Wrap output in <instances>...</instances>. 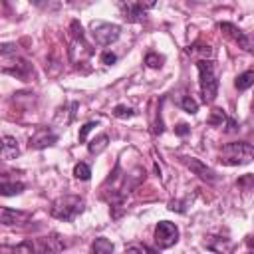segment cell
Returning a JSON list of instances; mask_svg holds the SVG:
<instances>
[{"mask_svg":"<svg viewBox=\"0 0 254 254\" xmlns=\"http://www.w3.org/2000/svg\"><path fill=\"white\" fill-rule=\"evenodd\" d=\"M252 145L246 141H236V143H228L222 147L220 153V161L224 165H248L252 161Z\"/></svg>","mask_w":254,"mask_h":254,"instance_id":"cell-1","label":"cell"},{"mask_svg":"<svg viewBox=\"0 0 254 254\" xmlns=\"http://www.w3.org/2000/svg\"><path fill=\"white\" fill-rule=\"evenodd\" d=\"M196 67H198V75H200V93H202V99L206 103H210L216 97V91H218V79L214 75V67L206 60H200L196 64Z\"/></svg>","mask_w":254,"mask_h":254,"instance_id":"cell-2","label":"cell"},{"mask_svg":"<svg viewBox=\"0 0 254 254\" xmlns=\"http://www.w3.org/2000/svg\"><path fill=\"white\" fill-rule=\"evenodd\" d=\"M81 210H83V198L71 194L62 196L52 204V216L60 220H73Z\"/></svg>","mask_w":254,"mask_h":254,"instance_id":"cell-3","label":"cell"},{"mask_svg":"<svg viewBox=\"0 0 254 254\" xmlns=\"http://www.w3.org/2000/svg\"><path fill=\"white\" fill-rule=\"evenodd\" d=\"M91 34H93V40L99 46H109L119 38L121 28L117 24H109V22H93L91 24Z\"/></svg>","mask_w":254,"mask_h":254,"instance_id":"cell-4","label":"cell"},{"mask_svg":"<svg viewBox=\"0 0 254 254\" xmlns=\"http://www.w3.org/2000/svg\"><path fill=\"white\" fill-rule=\"evenodd\" d=\"M179 240V228L169 222V220H161L155 226V242L159 248H169Z\"/></svg>","mask_w":254,"mask_h":254,"instance_id":"cell-5","label":"cell"},{"mask_svg":"<svg viewBox=\"0 0 254 254\" xmlns=\"http://www.w3.org/2000/svg\"><path fill=\"white\" fill-rule=\"evenodd\" d=\"M26 218H28L26 212H20V210H12V208H4V206H0V224H4V226L22 224Z\"/></svg>","mask_w":254,"mask_h":254,"instance_id":"cell-6","label":"cell"},{"mask_svg":"<svg viewBox=\"0 0 254 254\" xmlns=\"http://www.w3.org/2000/svg\"><path fill=\"white\" fill-rule=\"evenodd\" d=\"M56 139H58V137H56L52 131H48V129H40V131H36V133L30 137V147L44 149V147H48V145H54Z\"/></svg>","mask_w":254,"mask_h":254,"instance_id":"cell-7","label":"cell"},{"mask_svg":"<svg viewBox=\"0 0 254 254\" xmlns=\"http://www.w3.org/2000/svg\"><path fill=\"white\" fill-rule=\"evenodd\" d=\"M220 30L222 32H226L234 42H238L244 50H250V40L244 36V32L240 30V28H236L234 24H228V22H224V24H220Z\"/></svg>","mask_w":254,"mask_h":254,"instance_id":"cell-8","label":"cell"},{"mask_svg":"<svg viewBox=\"0 0 254 254\" xmlns=\"http://www.w3.org/2000/svg\"><path fill=\"white\" fill-rule=\"evenodd\" d=\"M187 165L190 167V171H194L200 179H206V181H214V173H212V169H208V167H204L200 161H196V159H189L187 161Z\"/></svg>","mask_w":254,"mask_h":254,"instance_id":"cell-9","label":"cell"},{"mask_svg":"<svg viewBox=\"0 0 254 254\" xmlns=\"http://www.w3.org/2000/svg\"><path fill=\"white\" fill-rule=\"evenodd\" d=\"M0 155L6 157V159H14L18 155V145H16L14 137H2V151H0Z\"/></svg>","mask_w":254,"mask_h":254,"instance_id":"cell-10","label":"cell"},{"mask_svg":"<svg viewBox=\"0 0 254 254\" xmlns=\"http://www.w3.org/2000/svg\"><path fill=\"white\" fill-rule=\"evenodd\" d=\"M24 190V185L22 183H16V181H10V183H0V194H18Z\"/></svg>","mask_w":254,"mask_h":254,"instance_id":"cell-11","label":"cell"},{"mask_svg":"<svg viewBox=\"0 0 254 254\" xmlns=\"http://www.w3.org/2000/svg\"><path fill=\"white\" fill-rule=\"evenodd\" d=\"M91 250L95 254H107V252H113V244L107 240V238H97L91 246Z\"/></svg>","mask_w":254,"mask_h":254,"instance_id":"cell-12","label":"cell"},{"mask_svg":"<svg viewBox=\"0 0 254 254\" xmlns=\"http://www.w3.org/2000/svg\"><path fill=\"white\" fill-rule=\"evenodd\" d=\"M107 141H109V137L107 135H99L97 139H93L91 143H89V153H93V155H99L105 147H107Z\"/></svg>","mask_w":254,"mask_h":254,"instance_id":"cell-13","label":"cell"},{"mask_svg":"<svg viewBox=\"0 0 254 254\" xmlns=\"http://www.w3.org/2000/svg\"><path fill=\"white\" fill-rule=\"evenodd\" d=\"M252 81H254V71L248 69V71H244V73L238 75V79H236V87H238V89H248V87L252 85Z\"/></svg>","mask_w":254,"mask_h":254,"instance_id":"cell-14","label":"cell"},{"mask_svg":"<svg viewBox=\"0 0 254 254\" xmlns=\"http://www.w3.org/2000/svg\"><path fill=\"white\" fill-rule=\"evenodd\" d=\"M179 105L187 111V113H196V109H198V103L190 97V95H185V97H181V101H179Z\"/></svg>","mask_w":254,"mask_h":254,"instance_id":"cell-15","label":"cell"},{"mask_svg":"<svg viewBox=\"0 0 254 254\" xmlns=\"http://www.w3.org/2000/svg\"><path fill=\"white\" fill-rule=\"evenodd\" d=\"M73 175H75L77 179H81V181H87V179L91 177V169H89L85 163H77V165L73 167Z\"/></svg>","mask_w":254,"mask_h":254,"instance_id":"cell-16","label":"cell"},{"mask_svg":"<svg viewBox=\"0 0 254 254\" xmlns=\"http://www.w3.org/2000/svg\"><path fill=\"white\" fill-rule=\"evenodd\" d=\"M113 115L115 117H131L133 115V109L131 107H125V105H117L113 109Z\"/></svg>","mask_w":254,"mask_h":254,"instance_id":"cell-17","label":"cell"},{"mask_svg":"<svg viewBox=\"0 0 254 254\" xmlns=\"http://www.w3.org/2000/svg\"><path fill=\"white\" fill-rule=\"evenodd\" d=\"M224 119H226V117H224L222 109H214V113H212V117L208 119V123H210V125H218V123L222 125V121H224Z\"/></svg>","mask_w":254,"mask_h":254,"instance_id":"cell-18","label":"cell"},{"mask_svg":"<svg viewBox=\"0 0 254 254\" xmlns=\"http://www.w3.org/2000/svg\"><path fill=\"white\" fill-rule=\"evenodd\" d=\"M95 125H97V123H93V121L85 123V125L81 127V131H79V141H85V139H87V133H89V131H91Z\"/></svg>","mask_w":254,"mask_h":254,"instance_id":"cell-19","label":"cell"},{"mask_svg":"<svg viewBox=\"0 0 254 254\" xmlns=\"http://www.w3.org/2000/svg\"><path fill=\"white\" fill-rule=\"evenodd\" d=\"M145 62H147V65H151V67H159L161 62H163V58H159V56H155V54H149Z\"/></svg>","mask_w":254,"mask_h":254,"instance_id":"cell-20","label":"cell"},{"mask_svg":"<svg viewBox=\"0 0 254 254\" xmlns=\"http://www.w3.org/2000/svg\"><path fill=\"white\" fill-rule=\"evenodd\" d=\"M155 4H157V0H137L139 10H149V8H153Z\"/></svg>","mask_w":254,"mask_h":254,"instance_id":"cell-21","label":"cell"},{"mask_svg":"<svg viewBox=\"0 0 254 254\" xmlns=\"http://www.w3.org/2000/svg\"><path fill=\"white\" fill-rule=\"evenodd\" d=\"M127 250L129 252H151V248L147 246H127Z\"/></svg>","mask_w":254,"mask_h":254,"instance_id":"cell-22","label":"cell"},{"mask_svg":"<svg viewBox=\"0 0 254 254\" xmlns=\"http://www.w3.org/2000/svg\"><path fill=\"white\" fill-rule=\"evenodd\" d=\"M0 52H2V54H14V52H16V48H14L12 44H4V46L0 48Z\"/></svg>","mask_w":254,"mask_h":254,"instance_id":"cell-23","label":"cell"},{"mask_svg":"<svg viewBox=\"0 0 254 254\" xmlns=\"http://www.w3.org/2000/svg\"><path fill=\"white\" fill-rule=\"evenodd\" d=\"M101 60H103L105 64H113V62H115V56H113V54H109V52H105Z\"/></svg>","mask_w":254,"mask_h":254,"instance_id":"cell-24","label":"cell"},{"mask_svg":"<svg viewBox=\"0 0 254 254\" xmlns=\"http://www.w3.org/2000/svg\"><path fill=\"white\" fill-rule=\"evenodd\" d=\"M177 133H179V135H187V133H189V127H187V125H179V127H177Z\"/></svg>","mask_w":254,"mask_h":254,"instance_id":"cell-25","label":"cell"},{"mask_svg":"<svg viewBox=\"0 0 254 254\" xmlns=\"http://www.w3.org/2000/svg\"><path fill=\"white\" fill-rule=\"evenodd\" d=\"M14 250H34V246H32V244H20V246H16Z\"/></svg>","mask_w":254,"mask_h":254,"instance_id":"cell-26","label":"cell"},{"mask_svg":"<svg viewBox=\"0 0 254 254\" xmlns=\"http://www.w3.org/2000/svg\"><path fill=\"white\" fill-rule=\"evenodd\" d=\"M32 2H34V4H42V0H32Z\"/></svg>","mask_w":254,"mask_h":254,"instance_id":"cell-27","label":"cell"},{"mask_svg":"<svg viewBox=\"0 0 254 254\" xmlns=\"http://www.w3.org/2000/svg\"><path fill=\"white\" fill-rule=\"evenodd\" d=\"M0 151H2V137H0Z\"/></svg>","mask_w":254,"mask_h":254,"instance_id":"cell-28","label":"cell"}]
</instances>
